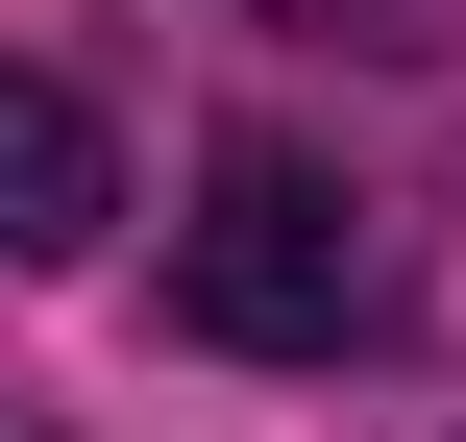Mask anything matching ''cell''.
I'll list each match as a JSON object with an SVG mask.
<instances>
[{"label": "cell", "mask_w": 466, "mask_h": 442, "mask_svg": "<svg viewBox=\"0 0 466 442\" xmlns=\"http://www.w3.org/2000/svg\"><path fill=\"white\" fill-rule=\"evenodd\" d=\"M172 295H197V344L319 369V344L369 320V197H344L319 148H221V172H197V221H172Z\"/></svg>", "instance_id": "1"}, {"label": "cell", "mask_w": 466, "mask_h": 442, "mask_svg": "<svg viewBox=\"0 0 466 442\" xmlns=\"http://www.w3.org/2000/svg\"><path fill=\"white\" fill-rule=\"evenodd\" d=\"M123 221V148H98V98L74 74H0V271H74Z\"/></svg>", "instance_id": "2"}]
</instances>
